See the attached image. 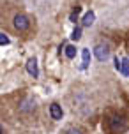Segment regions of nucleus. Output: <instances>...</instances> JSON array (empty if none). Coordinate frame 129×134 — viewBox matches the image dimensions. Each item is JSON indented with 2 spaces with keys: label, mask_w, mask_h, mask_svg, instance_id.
<instances>
[{
  "label": "nucleus",
  "mask_w": 129,
  "mask_h": 134,
  "mask_svg": "<svg viewBox=\"0 0 129 134\" xmlns=\"http://www.w3.org/2000/svg\"><path fill=\"white\" fill-rule=\"evenodd\" d=\"M110 129H111V132H124L126 129H127V124H126V120H124L122 116H113L111 120H110Z\"/></svg>",
  "instance_id": "f257e3e1"
},
{
  "label": "nucleus",
  "mask_w": 129,
  "mask_h": 134,
  "mask_svg": "<svg viewBox=\"0 0 129 134\" xmlns=\"http://www.w3.org/2000/svg\"><path fill=\"white\" fill-rule=\"evenodd\" d=\"M14 28L20 30V32H25V30L30 28V21L25 14H16L14 16Z\"/></svg>",
  "instance_id": "f03ea898"
},
{
  "label": "nucleus",
  "mask_w": 129,
  "mask_h": 134,
  "mask_svg": "<svg viewBox=\"0 0 129 134\" xmlns=\"http://www.w3.org/2000/svg\"><path fill=\"white\" fill-rule=\"evenodd\" d=\"M94 55H95V58L99 62H103V60H106L110 57V48H108V44H97V46L94 48Z\"/></svg>",
  "instance_id": "7ed1b4c3"
},
{
  "label": "nucleus",
  "mask_w": 129,
  "mask_h": 134,
  "mask_svg": "<svg viewBox=\"0 0 129 134\" xmlns=\"http://www.w3.org/2000/svg\"><path fill=\"white\" fill-rule=\"evenodd\" d=\"M27 71H28V74L34 76V78L39 76V69H37V60H35V58H30V60L27 62Z\"/></svg>",
  "instance_id": "20e7f679"
},
{
  "label": "nucleus",
  "mask_w": 129,
  "mask_h": 134,
  "mask_svg": "<svg viewBox=\"0 0 129 134\" xmlns=\"http://www.w3.org/2000/svg\"><path fill=\"white\" fill-rule=\"evenodd\" d=\"M50 115H51L53 120H62V108L58 106L57 102H53V104L50 106Z\"/></svg>",
  "instance_id": "39448f33"
},
{
  "label": "nucleus",
  "mask_w": 129,
  "mask_h": 134,
  "mask_svg": "<svg viewBox=\"0 0 129 134\" xmlns=\"http://www.w3.org/2000/svg\"><path fill=\"white\" fill-rule=\"evenodd\" d=\"M94 21H95V14L92 13V11H88V13L85 14V16H83L82 25H83V27H90V25H92Z\"/></svg>",
  "instance_id": "423d86ee"
},
{
  "label": "nucleus",
  "mask_w": 129,
  "mask_h": 134,
  "mask_svg": "<svg viewBox=\"0 0 129 134\" xmlns=\"http://www.w3.org/2000/svg\"><path fill=\"white\" fill-rule=\"evenodd\" d=\"M88 64H90V51L82 49V69H87Z\"/></svg>",
  "instance_id": "0eeeda50"
},
{
  "label": "nucleus",
  "mask_w": 129,
  "mask_h": 134,
  "mask_svg": "<svg viewBox=\"0 0 129 134\" xmlns=\"http://www.w3.org/2000/svg\"><path fill=\"white\" fill-rule=\"evenodd\" d=\"M120 72L124 76H129V58H122L120 60Z\"/></svg>",
  "instance_id": "6e6552de"
},
{
  "label": "nucleus",
  "mask_w": 129,
  "mask_h": 134,
  "mask_svg": "<svg viewBox=\"0 0 129 134\" xmlns=\"http://www.w3.org/2000/svg\"><path fill=\"white\" fill-rule=\"evenodd\" d=\"M66 57H67V58H74L76 57V48L74 46H66Z\"/></svg>",
  "instance_id": "1a4fd4ad"
},
{
  "label": "nucleus",
  "mask_w": 129,
  "mask_h": 134,
  "mask_svg": "<svg viewBox=\"0 0 129 134\" xmlns=\"http://www.w3.org/2000/svg\"><path fill=\"white\" fill-rule=\"evenodd\" d=\"M71 39H73V41H80V39H82V28H80V27H76L74 30H73Z\"/></svg>",
  "instance_id": "9d476101"
},
{
  "label": "nucleus",
  "mask_w": 129,
  "mask_h": 134,
  "mask_svg": "<svg viewBox=\"0 0 129 134\" xmlns=\"http://www.w3.org/2000/svg\"><path fill=\"white\" fill-rule=\"evenodd\" d=\"M11 41H9V37H7L6 34H0V46H7Z\"/></svg>",
  "instance_id": "9b49d317"
},
{
  "label": "nucleus",
  "mask_w": 129,
  "mask_h": 134,
  "mask_svg": "<svg viewBox=\"0 0 129 134\" xmlns=\"http://www.w3.org/2000/svg\"><path fill=\"white\" fill-rule=\"evenodd\" d=\"M78 13H80V7H76L74 11L71 13V21H76V18H78Z\"/></svg>",
  "instance_id": "f8f14e48"
},
{
  "label": "nucleus",
  "mask_w": 129,
  "mask_h": 134,
  "mask_svg": "<svg viewBox=\"0 0 129 134\" xmlns=\"http://www.w3.org/2000/svg\"><path fill=\"white\" fill-rule=\"evenodd\" d=\"M67 134H83V132H82V129H74V127H73V129H69V131H67Z\"/></svg>",
  "instance_id": "ddd939ff"
},
{
  "label": "nucleus",
  "mask_w": 129,
  "mask_h": 134,
  "mask_svg": "<svg viewBox=\"0 0 129 134\" xmlns=\"http://www.w3.org/2000/svg\"><path fill=\"white\" fill-rule=\"evenodd\" d=\"M115 69L120 71V60H119V58H115Z\"/></svg>",
  "instance_id": "4468645a"
},
{
  "label": "nucleus",
  "mask_w": 129,
  "mask_h": 134,
  "mask_svg": "<svg viewBox=\"0 0 129 134\" xmlns=\"http://www.w3.org/2000/svg\"><path fill=\"white\" fill-rule=\"evenodd\" d=\"M0 134H2V125H0Z\"/></svg>",
  "instance_id": "2eb2a0df"
}]
</instances>
